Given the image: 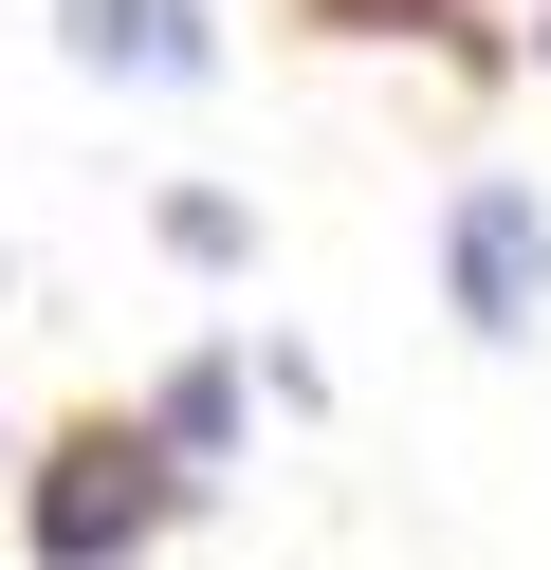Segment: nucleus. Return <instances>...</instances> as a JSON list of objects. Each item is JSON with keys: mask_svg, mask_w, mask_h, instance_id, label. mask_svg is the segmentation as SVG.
I'll return each instance as SVG.
<instances>
[{"mask_svg": "<svg viewBox=\"0 0 551 570\" xmlns=\"http://www.w3.org/2000/svg\"><path fill=\"white\" fill-rule=\"evenodd\" d=\"M166 258H203V276H239V258H257V222H239V203H220V185H184V203H166Z\"/></svg>", "mask_w": 551, "mask_h": 570, "instance_id": "39448f33", "label": "nucleus"}, {"mask_svg": "<svg viewBox=\"0 0 551 570\" xmlns=\"http://www.w3.org/2000/svg\"><path fill=\"white\" fill-rule=\"evenodd\" d=\"M56 38H73V75H147V92L220 75V38H203V0H56Z\"/></svg>", "mask_w": 551, "mask_h": 570, "instance_id": "7ed1b4c3", "label": "nucleus"}, {"mask_svg": "<svg viewBox=\"0 0 551 570\" xmlns=\"http://www.w3.org/2000/svg\"><path fill=\"white\" fill-rule=\"evenodd\" d=\"M441 295H460L478 350H533V313H551V203L514 185V166H478V185L441 203Z\"/></svg>", "mask_w": 551, "mask_h": 570, "instance_id": "f03ea898", "label": "nucleus"}, {"mask_svg": "<svg viewBox=\"0 0 551 570\" xmlns=\"http://www.w3.org/2000/svg\"><path fill=\"white\" fill-rule=\"evenodd\" d=\"M147 423H166V460H220V442H239V368H166Z\"/></svg>", "mask_w": 551, "mask_h": 570, "instance_id": "20e7f679", "label": "nucleus"}, {"mask_svg": "<svg viewBox=\"0 0 551 570\" xmlns=\"http://www.w3.org/2000/svg\"><path fill=\"white\" fill-rule=\"evenodd\" d=\"M166 423H73L56 460H37V570H129L147 533H166Z\"/></svg>", "mask_w": 551, "mask_h": 570, "instance_id": "f257e3e1", "label": "nucleus"}]
</instances>
